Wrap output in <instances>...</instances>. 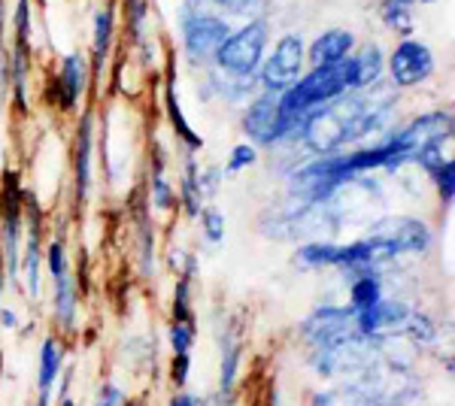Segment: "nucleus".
<instances>
[{
  "label": "nucleus",
  "instance_id": "obj_6",
  "mask_svg": "<svg viewBox=\"0 0 455 406\" xmlns=\"http://www.w3.org/2000/svg\"><path fill=\"white\" fill-rule=\"evenodd\" d=\"M25 191L19 186L16 173L4 176V188H0V261H4L6 279L19 285V258H21V212H25Z\"/></svg>",
  "mask_w": 455,
  "mask_h": 406
},
{
  "label": "nucleus",
  "instance_id": "obj_1",
  "mask_svg": "<svg viewBox=\"0 0 455 406\" xmlns=\"http://www.w3.org/2000/svg\"><path fill=\"white\" fill-rule=\"evenodd\" d=\"M395 98L379 85L364 92H347L340 98L310 109L298 124V139L313 155H334L358 139L386 131L392 122Z\"/></svg>",
  "mask_w": 455,
  "mask_h": 406
},
{
  "label": "nucleus",
  "instance_id": "obj_10",
  "mask_svg": "<svg viewBox=\"0 0 455 406\" xmlns=\"http://www.w3.org/2000/svg\"><path fill=\"white\" fill-rule=\"evenodd\" d=\"M25 212H28V240H25V252L19 258V276L25 279V288L31 294V300H40L43 294V210L34 197H25Z\"/></svg>",
  "mask_w": 455,
  "mask_h": 406
},
{
  "label": "nucleus",
  "instance_id": "obj_30",
  "mask_svg": "<svg viewBox=\"0 0 455 406\" xmlns=\"http://www.w3.org/2000/svg\"><path fill=\"white\" fill-rule=\"evenodd\" d=\"M255 161H259V149H255L252 143H237L228 155V164H225V173L228 176H237L243 173L246 167H252Z\"/></svg>",
  "mask_w": 455,
  "mask_h": 406
},
{
  "label": "nucleus",
  "instance_id": "obj_28",
  "mask_svg": "<svg viewBox=\"0 0 455 406\" xmlns=\"http://www.w3.org/2000/svg\"><path fill=\"white\" fill-rule=\"evenodd\" d=\"M124 10H128V34L137 46L146 43V19H149V10H146V0H124Z\"/></svg>",
  "mask_w": 455,
  "mask_h": 406
},
{
  "label": "nucleus",
  "instance_id": "obj_23",
  "mask_svg": "<svg viewBox=\"0 0 455 406\" xmlns=\"http://www.w3.org/2000/svg\"><path fill=\"white\" fill-rule=\"evenodd\" d=\"M180 203L186 206V212L192 219H197V212L204 210V191H201V170H197L192 152H186V173L180 182Z\"/></svg>",
  "mask_w": 455,
  "mask_h": 406
},
{
  "label": "nucleus",
  "instance_id": "obj_22",
  "mask_svg": "<svg viewBox=\"0 0 455 406\" xmlns=\"http://www.w3.org/2000/svg\"><path fill=\"white\" fill-rule=\"evenodd\" d=\"M164 107H167V119H171V128L173 134L186 143V152H197L204 149V137L195 134L192 124L186 122V115H182L180 109V98H176V88H173V70L167 73V85H164Z\"/></svg>",
  "mask_w": 455,
  "mask_h": 406
},
{
  "label": "nucleus",
  "instance_id": "obj_37",
  "mask_svg": "<svg viewBox=\"0 0 455 406\" xmlns=\"http://www.w3.org/2000/svg\"><path fill=\"white\" fill-rule=\"evenodd\" d=\"M167 406H207V401H204V397H197V394H188V391L180 388V394H173Z\"/></svg>",
  "mask_w": 455,
  "mask_h": 406
},
{
  "label": "nucleus",
  "instance_id": "obj_27",
  "mask_svg": "<svg viewBox=\"0 0 455 406\" xmlns=\"http://www.w3.org/2000/svg\"><path fill=\"white\" fill-rule=\"evenodd\" d=\"M197 219H201V234L204 240L210 243V246H222L225 243V216L216 210V206H204L201 212H197Z\"/></svg>",
  "mask_w": 455,
  "mask_h": 406
},
{
  "label": "nucleus",
  "instance_id": "obj_18",
  "mask_svg": "<svg viewBox=\"0 0 455 406\" xmlns=\"http://www.w3.org/2000/svg\"><path fill=\"white\" fill-rule=\"evenodd\" d=\"M52 313L58 324L64 330L76 328V315H79V291H76V279L68 273H61L58 279H52Z\"/></svg>",
  "mask_w": 455,
  "mask_h": 406
},
{
  "label": "nucleus",
  "instance_id": "obj_32",
  "mask_svg": "<svg viewBox=\"0 0 455 406\" xmlns=\"http://www.w3.org/2000/svg\"><path fill=\"white\" fill-rule=\"evenodd\" d=\"M435 186H437V195H440V203L443 206H452V201H455V164H452V158L446 161L443 167L437 170L435 176Z\"/></svg>",
  "mask_w": 455,
  "mask_h": 406
},
{
  "label": "nucleus",
  "instance_id": "obj_41",
  "mask_svg": "<svg viewBox=\"0 0 455 406\" xmlns=\"http://www.w3.org/2000/svg\"><path fill=\"white\" fill-rule=\"evenodd\" d=\"M61 406H76V403H73L70 397H61Z\"/></svg>",
  "mask_w": 455,
  "mask_h": 406
},
{
  "label": "nucleus",
  "instance_id": "obj_19",
  "mask_svg": "<svg viewBox=\"0 0 455 406\" xmlns=\"http://www.w3.org/2000/svg\"><path fill=\"white\" fill-rule=\"evenodd\" d=\"M113 31H116V6L107 4L104 10H98L94 16V43H92V79H100L113 46Z\"/></svg>",
  "mask_w": 455,
  "mask_h": 406
},
{
  "label": "nucleus",
  "instance_id": "obj_40",
  "mask_svg": "<svg viewBox=\"0 0 455 406\" xmlns=\"http://www.w3.org/2000/svg\"><path fill=\"white\" fill-rule=\"evenodd\" d=\"M4 279H6V270H4V261H0V298H4Z\"/></svg>",
  "mask_w": 455,
  "mask_h": 406
},
{
  "label": "nucleus",
  "instance_id": "obj_31",
  "mask_svg": "<svg viewBox=\"0 0 455 406\" xmlns=\"http://www.w3.org/2000/svg\"><path fill=\"white\" fill-rule=\"evenodd\" d=\"M446 161H450V158H443V143H428V146H422V149L413 155V164H419L428 176H435L437 170L446 164Z\"/></svg>",
  "mask_w": 455,
  "mask_h": 406
},
{
  "label": "nucleus",
  "instance_id": "obj_11",
  "mask_svg": "<svg viewBox=\"0 0 455 406\" xmlns=\"http://www.w3.org/2000/svg\"><path fill=\"white\" fill-rule=\"evenodd\" d=\"M243 134L255 149L259 146H280V94L261 92L255 100H249L243 113Z\"/></svg>",
  "mask_w": 455,
  "mask_h": 406
},
{
  "label": "nucleus",
  "instance_id": "obj_38",
  "mask_svg": "<svg viewBox=\"0 0 455 406\" xmlns=\"http://www.w3.org/2000/svg\"><path fill=\"white\" fill-rule=\"evenodd\" d=\"M16 324H19V315L12 313V309H0V328L16 330Z\"/></svg>",
  "mask_w": 455,
  "mask_h": 406
},
{
  "label": "nucleus",
  "instance_id": "obj_12",
  "mask_svg": "<svg viewBox=\"0 0 455 406\" xmlns=\"http://www.w3.org/2000/svg\"><path fill=\"white\" fill-rule=\"evenodd\" d=\"M395 137L407 146L410 152H419L422 146L428 143H443V139H452V113L450 109H435V113H425L419 119H413L410 124L395 131Z\"/></svg>",
  "mask_w": 455,
  "mask_h": 406
},
{
  "label": "nucleus",
  "instance_id": "obj_14",
  "mask_svg": "<svg viewBox=\"0 0 455 406\" xmlns=\"http://www.w3.org/2000/svg\"><path fill=\"white\" fill-rule=\"evenodd\" d=\"M85 85H88V61H85V55H79V52H70V55L61 58V68H58V76H55L58 107H61L64 113L76 109L79 98L85 94Z\"/></svg>",
  "mask_w": 455,
  "mask_h": 406
},
{
  "label": "nucleus",
  "instance_id": "obj_20",
  "mask_svg": "<svg viewBox=\"0 0 455 406\" xmlns=\"http://www.w3.org/2000/svg\"><path fill=\"white\" fill-rule=\"evenodd\" d=\"M379 300H383V279H379V267L355 273V276H352V285H349V309L352 313L373 309Z\"/></svg>",
  "mask_w": 455,
  "mask_h": 406
},
{
  "label": "nucleus",
  "instance_id": "obj_2",
  "mask_svg": "<svg viewBox=\"0 0 455 406\" xmlns=\"http://www.w3.org/2000/svg\"><path fill=\"white\" fill-rule=\"evenodd\" d=\"M419 388L413 382H401L395 376L386 379L377 367H368L340 386L313 394L310 406H410Z\"/></svg>",
  "mask_w": 455,
  "mask_h": 406
},
{
  "label": "nucleus",
  "instance_id": "obj_5",
  "mask_svg": "<svg viewBox=\"0 0 455 406\" xmlns=\"http://www.w3.org/2000/svg\"><path fill=\"white\" fill-rule=\"evenodd\" d=\"M180 34H182V49L195 64H212L219 46L231 36V25L225 16H216L201 6H182L180 12Z\"/></svg>",
  "mask_w": 455,
  "mask_h": 406
},
{
  "label": "nucleus",
  "instance_id": "obj_34",
  "mask_svg": "<svg viewBox=\"0 0 455 406\" xmlns=\"http://www.w3.org/2000/svg\"><path fill=\"white\" fill-rule=\"evenodd\" d=\"M188 370H192V355H173V361H171V382L176 388H186Z\"/></svg>",
  "mask_w": 455,
  "mask_h": 406
},
{
  "label": "nucleus",
  "instance_id": "obj_21",
  "mask_svg": "<svg viewBox=\"0 0 455 406\" xmlns=\"http://www.w3.org/2000/svg\"><path fill=\"white\" fill-rule=\"evenodd\" d=\"M355 58V92H364V88H373L383 83L386 76V55L377 43H368Z\"/></svg>",
  "mask_w": 455,
  "mask_h": 406
},
{
  "label": "nucleus",
  "instance_id": "obj_36",
  "mask_svg": "<svg viewBox=\"0 0 455 406\" xmlns=\"http://www.w3.org/2000/svg\"><path fill=\"white\" fill-rule=\"evenodd\" d=\"M124 397H122V388L119 386H104L98 394V403L94 406H122Z\"/></svg>",
  "mask_w": 455,
  "mask_h": 406
},
{
  "label": "nucleus",
  "instance_id": "obj_7",
  "mask_svg": "<svg viewBox=\"0 0 455 406\" xmlns=\"http://www.w3.org/2000/svg\"><path fill=\"white\" fill-rule=\"evenodd\" d=\"M304 61H307V43L300 34H283L276 40L274 52L261 61L259 68V85L267 94H283L304 76Z\"/></svg>",
  "mask_w": 455,
  "mask_h": 406
},
{
  "label": "nucleus",
  "instance_id": "obj_15",
  "mask_svg": "<svg viewBox=\"0 0 455 406\" xmlns=\"http://www.w3.org/2000/svg\"><path fill=\"white\" fill-rule=\"evenodd\" d=\"M64 370V343L58 337H46L40 346V370H36V406H49L55 382Z\"/></svg>",
  "mask_w": 455,
  "mask_h": 406
},
{
  "label": "nucleus",
  "instance_id": "obj_35",
  "mask_svg": "<svg viewBox=\"0 0 455 406\" xmlns=\"http://www.w3.org/2000/svg\"><path fill=\"white\" fill-rule=\"evenodd\" d=\"M210 4L222 6V10H231L237 16H246V12H255L261 6V0H210Z\"/></svg>",
  "mask_w": 455,
  "mask_h": 406
},
{
  "label": "nucleus",
  "instance_id": "obj_39",
  "mask_svg": "<svg viewBox=\"0 0 455 406\" xmlns=\"http://www.w3.org/2000/svg\"><path fill=\"white\" fill-rule=\"evenodd\" d=\"M270 406H283V403H280V391H276V388L270 391Z\"/></svg>",
  "mask_w": 455,
  "mask_h": 406
},
{
  "label": "nucleus",
  "instance_id": "obj_26",
  "mask_svg": "<svg viewBox=\"0 0 455 406\" xmlns=\"http://www.w3.org/2000/svg\"><path fill=\"white\" fill-rule=\"evenodd\" d=\"M137 234H140V270H143V276L149 279L152 276V261H156V225H152L146 212H140Z\"/></svg>",
  "mask_w": 455,
  "mask_h": 406
},
{
  "label": "nucleus",
  "instance_id": "obj_25",
  "mask_svg": "<svg viewBox=\"0 0 455 406\" xmlns=\"http://www.w3.org/2000/svg\"><path fill=\"white\" fill-rule=\"evenodd\" d=\"M152 203L161 212H171L176 206V191L171 188V182L164 176V158H161V152L156 158V170H152Z\"/></svg>",
  "mask_w": 455,
  "mask_h": 406
},
{
  "label": "nucleus",
  "instance_id": "obj_29",
  "mask_svg": "<svg viewBox=\"0 0 455 406\" xmlns=\"http://www.w3.org/2000/svg\"><path fill=\"white\" fill-rule=\"evenodd\" d=\"M171 352L173 355H192V346L197 337V324H182V322H171Z\"/></svg>",
  "mask_w": 455,
  "mask_h": 406
},
{
  "label": "nucleus",
  "instance_id": "obj_16",
  "mask_svg": "<svg viewBox=\"0 0 455 406\" xmlns=\"http://www.w3.org/2000/svg\"><path fill=\"white\" fill-rule=\"evenodd\" d=\"M243 358V339H240L237 324H225L222 330V364H219V401L231 403L234 388H237V370Z\"/></svg>",
  "mask_w": 455,
  "mask_h": 406
},
{
  "label": "nucleus",
  "instance_id": "obj_24",
  "mask_svg": "<svg viewBox=\"0 0 455 406\" xmlns=\"http://www.w3.org/2000/svg\"><path fill=\"white\" fill-rule=\"evenodd\" d=\"M379 16H383L388 31H395L401 40L413 34V10L403 0H379Z\"/></svg>",
  "mask_w": 455,
  "mask_h": 406
},
{
  "label": "nucleus",
  "instance_id": "obj_4",
  "mask_svg": "<svg viewBox=\"0 0 455 406\" xmlns=\"http://www.w3.org/2000/svg\"><path fill=\"white\" fill-rule=\"evenodd\" d=\"M267 31L270 28L264 19H252V21H246L243 28L231 31V36L219 46L216 58H212L216 70H222L234 79H252L264 61Z\"/></svg>",
  "mask_w": 455,
  "mask_h": 406
},
{
  "label": "nucleus",
  "instance_id": "obj_13",
  "mask_svg": "<svg viewBox=\"0 0 455 406\" xmlns=\"http://www.w3.org/2000/svg\"><path fill=\"white\" fill-rule=\"evenodd\" d=\"M92 137H94V119L85 113L76 124V137H73V197L83 206L92 191Z\"/></svg>",
  "mask_w": 455,
  "mask_h": 406
},
{
  "label": "nucleus",
  "instance_id": "obj_3",
  "mask_svg": "<svg viewBox=\"0 0 455 406\" xmlns=\"http://www.w3.org/2000/svg\"><path fill=\"white\" fill-rule=\"evenodd\" d=\"M300 339L307 343L310 355H319V352H334L343 349V346L362 343L368 337L358 334L355 313L349 306L322 304L300 322Z\"/></svg>",
  "mask_w": 455,
  "mask_h": 406
},
{
  "label": "nucleus",
  "instance_id": "obj_8",
  "mask_svg": "<svg viewBox=\"0 0 455 406\" xmlns=\"http://www.w3.org/2000/svg\"><path fill=\"white\" fill-rule=\"evenodd\" d=\"M435 52L425 46L422 40H401L398 46L392 49V55L386 58V70L392 76L395 88H416L422 83H428L435 76Z\"/></svg>",
  "mask_w": 455,
  "mask_h": 406
},
{
  "label": "nucleus",
  "instance_id": "obj_33",
  "mask_svg": "<svg viewBox=\"0 0 455 406\" xmlns=\"http://www.w3.org/2000/svg\"><path fill=\"white\" fill-rule=\"evenodd\" d=\"M16 46L31 49V0H19L16 6Z\"/></svg>",
  "mask_w": 455,
  "mask_h": 406
},
{
  "label": "nucleus",
  "instance_id": "obj_17",
  "mask_svg": "<svg viewBox=\"0 0 455 406\" xmlns=\"http://www.w3.org/2000/svg\"><path fill=\"white\" fill-rule=\"evenodd\" d=\"M352 49H355V36L343 31V28H331V31L319 34L310 43L307 61H310V68H325V64H337L343 58H349Z\"/></svg>",
  "mask_w": 455,
  "mask_h": 406
},
{
  "label": "nucleus",
  "instance_id": "obj_9",
  "mask_svg": "<svg viewBox=\"0 0 455 406\" xmlns=\"http://www.w3.org/2000/svg\"><path fill=\"white\" fill-rule=\"evenodd\" d=\"M371 234L383 240L395 252V258L422 255V252H428L431 243H435L431 227L425 225V221L410 219V216H388L383 221H377V225H371Z\"/></svg>",
  "mask_w": 455,
  "mask_h": 406
}]
</instances>
